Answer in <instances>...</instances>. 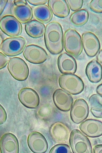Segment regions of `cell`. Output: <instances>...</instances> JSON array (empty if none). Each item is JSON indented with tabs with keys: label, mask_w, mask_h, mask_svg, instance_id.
<instances>
[{
	"label": "cell",
	"mask_w": 102,
	"mask_h": 153,
	"mask_svg": "<svg viewBox=\"0 0 102 153\" xmlns=\"http://www.w3.org/2000/svg\"><path fill=\"white\" fill-rule=\"evenodd\" d=\"M24 58L30 63L40 64L45 62L48 58V55L45 49L35 45L27 46L23 52Z\"/></svg>",
	"instance_id": "cell-8"
},
{
	"label": "cell",
	"mask_w": 102,
	"mask_h": 153,
	"mask_svg": "<svg viewBox=\"0 0 102 153\" xmlns=\"http://www.w3.org/2000/svg\"><path fill=\"white\" fill-rule=\"evenodd\" d=\"M80 128L89 137L95 138L102 135V122L97 120H86L80 124Z\"/></svg>",
	"instance_id": "cell-15"
},
{
	"label": "cell",
	"mask_w": 102,
	"mask_h": 153,
	"mask_svg": "<svg viewBox=\"0 0 102 153\" xmlns=\"http://www.w3.org/2000/svg\"><path fill=\"white\" fill-rule=\"evenodd\" d=\"M50 132L53 140L57 143L67 142L71 134L69 128L60 122H56L52 124Z\"/></svg>",
	"instance_id": "cell-14"
},
{
	"label": "cell",
	"mask_w": 102,
	"mask_h": 153,
	"mask_svg": "<svg viewBox=\"0 0 102 153\" xmlns=\"http://www.w3.org/2000/svg\"><path fill=\"white\" fill-rule=\"evenodd\" d=\"M0 69H2L7 65L8 59L7 56L1 52H0Z\"/></svg>",
	"instance_id": "cell-28"
},
{
	"label": "cell",
	"mask_w": 102,
	"mask_h": 153,
	"mask_svg": "<svg viewBox=\"0 0 102 153\" xmlns=\"http://www.w3.org/2000/svg\"><path fill=\"white\" fill-rule=\"evenodd\" d=\"M45 28L44 24L35 20L29 22L25 26L27 34L33 38H38L42 37L45 34Z\"/></svg>",
	"instance_id": "cell-20"
},
{
	"label": "cell",
	"mask_w": 102,
	"mask_h": 153,
	"mask_svg": "<svg viewBox=\"0 0 102 153\" xmlns=\"http://www.w3.org/2000/svg\"><path fill=\"white\" fill-rule=\"evenodd\" d=\"M8 1L6 0H0V10L1 15L5 8Z\"/></svg>",
	"instance_id": "cell-31"
},
{
	"label": "cell",
	"mask_w": 102,
	"mask_h": 153,
	"mask_svg": "<svg viewBox=\"0 0 102 153\" xmlns=\"http://www.w3.org/2000/svg\"><path fill=\"white\" fill-rule=\"evenodd\" d=\"M66 1L71 10L73 11H76L80 10L84 2L82 0H67Z\"/></svg>",
	"instance_id": "cell-27"
},
{
	"label": "cell",
	"mask_w": 102,
	"mask_h": 153,
	"mask_svg": "<svg viewBox=\"0 0 102 153\" xmlns=\"http://www.w3.org/2000/svg\"><path fill=\"white\" fill-rule=\"evenodd\" d=\"M26 45V40L24 37L21 36L11 37L2 41L0 49L7 56H16L22 53Z\"/></svg>",
	"instance_id": "cell-3"
},
{
	"label": "cell",
	"mask_w": 102,
	"mask_h": 153,
	"mask_svg": "<svg viewBox=\"0 0 102 153\" xmlns=\"http://www.w3.org/2000/svg\"><path fill=\"white\" fill-rule=\"evenodd\" d=\"M18 98L21 103L28 108H36L39 104V96L35 90L30 88L22 89L19 93Z\"/></svg>",
	"instance_id": "cell-12"
},
{
	"label": "cell",
	"mask_w": 102,
	"mask_h": 153,
	"mask_svg": "<svg viewBox=\"0 0 102 153\" xmlns=\"http://www.w3.org/2000/svg\"><path fill=\"white\" fill-rule=\"evenodd\" d=\"M7 68L13 77L19 81L26 80L30 73L28 66L26 62L19 57H13L10 59Z\"/></svg>",
	"instance_id": "cell-6"
},
{
	"label": "cell",
	"mask_w": 102,
	"mask_h": 153,
	"mask_svg": "<svg viewBox=\"0 0 102 153\" xmlns=\"http://www.w3.org/2000/svg\"><path fill=\"white\" fill-rule=\"evenodd\" d=\"M64 46L66 52L72 56H79L83 51L81 38L79 33L73 29H69L64 33Z\"/></svg>",
	"instance_id": "cell-2"
},
{
	"label": "cell",
	"mask_w": 102,
	"mask_h": 153,
	"mask_svg": "<svg viewBox=\"0 0 102 153\" xmlns=\"http://www.w3.org/2000/svg\"><path fill=\"white\" fill-rule=\"evenodd\" d=\"M13 3L16 6L22 5L28 3L27 1L24 0H20V1H14Z\"/></svg>",
	"instance_id": "cell-33"
},
{
	"label": "cell",
	"mask_w": 102,
	"mask_h": 153,
	"mask_svg": "<svg viewBox=\"0 0 102 153\" xmlns=\"http://www.w3.org/2000/svg\"><path fill=\"white\" fill-rule=\"evenodd\" d=\"M89 113V105L83 99L76 100L73 104L70 112L72 121L76 124H80L87 117Z\"/></svg>",
	"instance_id": "cell-9"
},
{
	"label": "cell",
	"mask_w": 102,
	"mask_h": 153,
	"mask_svg": "<svg viewBox=\"0 0 102 153\" xmlns=\"http://www.w3.org/2000/svg\"><path fill=\"white\" fill-rule=\"evenodd\" d=\"M69 143L72 152H93L92 145L89 139L77 129H75L71 133Z\"/></svg>",
	"instance_id": "cell-4"
},
{
	"label": "cell",
	"mask_w": 102,
	"mask_h": 153,
	"mask_svg": "<svg viewBox=\"0 0 102 153\" xmlns=\"http://www.w3.org/2000/svg\"><path fill=\"white\" fill-rule=\"evenodd\" d=\"M59 83L61 88L73 95L81 93L84 90L83 81L74 74H63L60 76Z\"/></svg>",
	"instance_id": "cell-5"
},
{
	"label": "cell",
	"mask_w": 102,
	"mask_h": 153,
	"mask_svg": "<svg viewBox=\"0 0 102 153\" xmlns=\"http://www.w3.org/2000/svg\"><path fill=\"white\" fill-rule=\"evenodd\" d=\"M28 144L31 150L34 153L46 152L48 147L45 137L39 132L34 131L29 135L28 137Z\"/></svg>",
	"instance_id": "cell-11"
},
{
	"label": "cell",
	"mask_w": 102,
	"mask_h": 153,
	"mask_svg": "<svg viewBox=\"0 0 102 153\" xmlns=\"http://www.w3.org/2000/svg\"><path fill=\"white\" fill-rule=\"evenodd\" d=\"M94 153H102V145H99L95 146L93 149Z\"/></svg>",
	"instance_id": "cell-32"
},
{
	"label": "cell",
	"mask_w": 102,
	"mask_h": 153,
	"mask_svg": "<svg viewBox=\"0 0 102 153\" xmlns=\"http://www.w3.org/2000/svg\"><path fill=\"white\" fill-rule=\"evenodd\" d=\"M13 13L21 23L26 24L32 20L33 11L28 3L19 6H15L13 9Z\"/></svg>",
	"instance_id": "cell-21"
},
{
	"label": "cell",
	"mask_w": 102,
	"mask_h": 153,
	"mask_svg": "<svg viewBox=\"0 0 102 153\" xmlns=\"http://www.w3.org/2000/svg\"><path fill=\"white\" fill-rule=\"evenodd\" d=\"M89 6L92 11L96 13H102V0H93L90 2Z\"/></svg>",
	"instance_id": "cell-26"
},
{
	"label": "cell",
	"mask_w": 102,
	"mask_h": 153,
	"mask_svg": "<svg viewBox=\"0 0 102 153\" xmlns=\"http://www.w3.org/2000/svg\"><path fill=\"white\" fill-rule=\"evenodd\" d=\"M86 73L91 82L98 83L102 79V66L98 61L92 60L86 66Z\"/></svg>",
	"instance_id": "cell-19"
},
{
	"label": "cell",
	"mask_w": 102,
	"mask_h": 153,
	"mask_svg": "<svg viewBox=\"0 0 102 153\" xmlns=\"http://www.w3.org/2000/svg\"><path fill=\"white\" fill-rule=\"evenodd\" d=\"M57 65L60 71L63 74H74L77 69L75 59L72 56L65 52L58 57Z\"/></svg>",
	"instance_id": "cell-16"
},
{
	"label": "cell",
	"mask_w": 102,
	"mask_h": 153,
	"mask_svg": "<svg viewBox=\"0 0 102 153\" xmlns=\"http://www.w3.org/2000/svg\"><path fill=\"white\" fill-rule=\"evenodd\" d=\"M49 152L51 153H71L72 152L68 145L64 143H60L53 146Z\"/></svg>",
	"instance_id": "cell-25"
},
{
	"label": "cell",
	"mask_w": 102,
	"mask_h": 153,
	"mask_svg": "<svg viewBox=\"0 0 102 153\" xmlns=\"http://www.w3.org/2000/svg\"><path fill=\"white\" fill-rule=\"evenodd\" d=\"M89 102L93 116L102 118V97L98 94L92 95L89 98Z\"/></svg>",
	"instance_id": "cell-23"
},
{
	"label": "cell",
	"mask_w": 102,
	"mask_h": 153,
	"mask_svg": "<svg viewBox=\"0 0 102 153\" xmlns=\"http://www.w3.org/2000/svg\"><path fill=\"white\" fill-rule=\"evenodd\" d=\"M97 59L98 62L102 63V50H101L97 56Z\"/></svg>",
	"instance_id": "cell-35"
},
{
	"label": "cell",
	"mask_w": 102,
	"mask_h": 153,
	"mask_svg": "<svg viewBox=\"0 0 102 153\" xmlns=\"http://www.w3.org/2000/svg\"><path fill=\"white\" fill-rule=\"evenodd\" d=\"M0 112H1V116H0V124H2L6 122L7 118V114L4 108L1 105L0 107Z\"/></svg>",
	"instance_id": "cell-29"
},
{
	"label": "cell",
	"mask_w": 102,
	"mask_h": 153,
	"mask_svg": "<svg viewBox=\"0 0 102 153\" xmlns=\"http://www.w3.org/2000/svg\"><path fill=\"white\" fill-rule=\"evenodd\" d=\"M27 2L30 4L34 6H40L42 5L45 4L48 2V1H42V0H38V1H28Z\"/></svg>",
	"instance_id": "cell-30"
},
{
	"label": "cell",
	"mask_w": 102,
	"mask_h": 153,
	"mask_svg": "<svg viewBox=\"0 0 102 153\" xmlns=\"http://www.w3.org/2000/svg\"><path fill=\"white\" fill-rule=\"evenodd\" d=\"M64 33L60 24L53 21L46 25L44 39L47 49L53 55L59 54L64 49Z\"/></svg>",
	"instance_id": "cell-1"
},
{
	"label": "cell",
	"mask_w": 102,
	"mask_h": 153,
	"mask_svg": "<svg viewBox=\"0 0 102 153\" xmlns=\"http://www.w3.org/2000/svg\"><path fill=\"white\" fill-rule=\"evenodd\" d=\"M0 28L5 34L11 37L19 36L23 31L21 22L16 17L11 15L5 16L1 19Z\"/></svg>",
	"instance_id": "cell-7"
},
{
	"label": "cell",
	"mask_w": 102,
	"mask_h": 153,
	"mask_svg": "<svg viewBox=\"0 0 102 153\" xmlns=\"http://www.w3.org/2000/svg\"><path fill=\"white\" fill-rule=\"evenodd\" d=\"M96 92L102 97V84L99 85L96 88Z\"/></svg>",
	"instance_id": "cell-34"
},
{
	"label": "cell",
	"mask_w": 102,
	"mask_h": 153,
	"mask_svg": "<svg viewBox=\"0 0 102 153\" xmlns=\"http://www.w3.org/2000/svg\"><path fill=\"white\" fill-rule=\"evenodd\" d=\"M82 40L83 46L86 55L90 57L95 56L101 48L98 37L94 33L87 32L83 33Z\"/></svg>",
	"instance_id": "cell-10"
},
{
	"label": "cell",
	"mask_w": 102,
	"mask_h": 153,
	"mask_svg": "<svg viewBox=\"0 0 102 153\" xmlns=\"http://www.w3.org/2000/svg\"><path fill=\"white\" fill-rule=\"evenodd\" d=\"M48 5L52 13L58 17L64 18L69 15V7L65 0H50Z\"/></svg>",
	"instance_id": "cell-18"
},
{
	"label": "cell",
	"mask_w": 102,
	"mask_h": 153,
	"mask_svg": "<svg viewBox=\"0 0 102 153\" xmlns=\"http://www.w3.org/2000/svg\"><path fill=\"white\" fill-rule=\"evenodd\" d=\"M89 14L85 9L79 10L73 13L70 19L71 22L75 26L79 27L84 25L88 22Z\"/></svg>",
	"instance_id": "cell-24"
},
{
	"label": "cell",
	"mask_w": 102,
	"mask_h": 153,
	"mask_svg": "<svg viewBox=\"0 0 102 153\" xmlns=\"http://www.w3.org/2000/svg\"><path fill=\"white\" fill-rule=\"evenodd\" d=\"M1 153H18L19 145L16 136L11 133L4 134L0 140Z\"/></svg>",
	"instance_id": "cell-17"
},
{
	"label": "cell",
	"mask_w": 102,
	"mask_h": 153,
	"mask_svg": "<svg viewBox=\"0 0 102 153\" xmlns=\"http://www.w3.org/2000/svg\"><path fill=\"white\" fill-rule=\"evenodd\" d=\"M53 99L56 106L63 111H69L74 103V100L71 95L62 89H57L55 91Z\"/></svg>",
	"instance_id": "cell-13"
},
{
	"label": "cell",
	"mask_w": 102,
	"mask_h": 153,
	"mask_svg": "<svg viewBox=\"0 0 102 153\" xmlns=\"http://www.w3.org/2000/svg\"><path fill=\"white\" fill-rule=\"evenodd\" d=\"M33 14L37 20L45 24L49 23L53 17L51 10L46 4L35 7L33 10Z\"/></svg>",
	"instance_id": "cell-22"
}]
</instances>
